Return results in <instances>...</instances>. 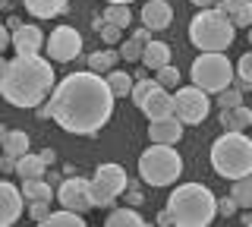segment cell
<instances>
[{
	"label": "cell",
	"mask_w": 252,
	"mask_h": 227,
	"mask_svg": "<svg viewBox=\"0 0 252 227\" xmlns=\"http://www.w3.org/2000/svg\"><path fill=\"white\" fill-rule=\"evenodd\" d=\"M51 120L63 132L73 136H94L114 114V95L107 79L94 69L69 73L54 85L51 92Z\"/></svg>",
	"instance_id": "1"
},
{
	"label": "cell",
	"mask_w": 252,
	"mask_h": 227,
	"mask_svg": "<svg viewBox=\"0 0 252 227\" xmlns=\"http://www.w3.org/2000/svg\"><path fill=\"white\" fill-rule=\"evenodd\" d=\"M54 82V66L41 54H16L6 60L3 73H0V95L6 104L22 107V111H35L41 101L51 95Z\"/></svg>",
	"instance_id": "2"
},
{
	"label": "cell",
	"mask_w": 252,
	"mask_h": 227,
	"mask_svg": "<svg viewBox=\"0 0 252 227\" xmlns=\"http://www.w3.org/2000/svg\"><path fill=\"white\" fill-rule=\"evenodd\" d=\"M167 215L177 227H208L218 218V199L202 183H183L170 193Z\"/></svg>",
	"instance_id": "3"
},
{
	"label": "cell",
	"mask_w": 252,
	"mask_h": 227,
	"mask_svg": "<svg viewBox=\"0 0 252 227\" xmlns=\"http://www.w3.org/2000/svg\"><path fill=\"white\" fill-rule=\"evenodd\" d=\"M211 167L224 180H240L252 174V139L230 130L218 136L211 145Z\"/></svg>",
	"instance_id": "4"
},
{
	"label": "cell",
	"mask_w": 252,
	"mask_h": 227,
	"mask_svg": "<svg viewBox=\"0 0 252 227\" xmlns=\"http://www.w3.org/2000/svg\"><path fill=\"white\" fill-rule=\"evenodd\" d=\"M236 38V26L230 22L224 10L202 6L189 22V41L199 51H227Z\"/></svg>",
	"instance_id": "5"
},
{
	"label": "cell",
	"mask_w": 252,
	"mask_h": 227,
	"mask_svg": "<svg viewBox=\"0 0 252 227\" xmlns=\"http://www.w3.org/2000/svg\"><path fill=\"white\" fill-rule=\"evenodd\" d=\"M180 174H183V158L177 155L173 145L152 142L145 152L139 155V177L145 180L148 186H155V190L177 183Z\"/></svg>",
	"instance_id": "6"
},
{
	"label": "cell",
	"mask_w": 252,
	"mask_h": 227,
	"mask_svg": "<svg viewBox=\"0 0 252 227\" xmlns=\"http://www.w3.org/2000/svg\"><path fill=\"white\" fill-rule=\"evenodd\" d=\"M189 79L205 95H218L220 89H227L233 82V64L220 51H202L189 66Z\"/></svg>",
	"instance_id": "7"
},
{
	"label": "cell",
	"mask_w": 252,
	"mask_h": 227,
	"mask_svg": "<svg viewBox=\"0 0 252 227\" xmlns=\"http://www.w3.org/2000/svg\"><path fill=\"white\" fill-rule=\"evenodd\" d=\"M126 180H129V177H126V170L120 167V164H101V167L94 170V177L89 180L94 208L114 205V202L123 195V190H126Z\"/></svg>",
	"instance_id": "8"
},
{
	"label": "cell",
	"mask_w": 252,
	"mask_h": 227,
	"mask_svg": "<svg viewBox=\"0 0 252 227\" xmlns=\"http://www.w3.org/2000/svg\"><path fill=\"white\" fill-rule=\"evenodd\" d=\"M208 111H211V101L199 85L177 89V95H173V117H180L183 123H202L208 117Z\"/></svg>",
	"instance_id": "9"
},
{
	"label": "cell",
	"mask_w": 252,
	"mask_h": 227,
	"mask_svg": "<svg viewBox=\"0 0 252 227\" xmlns=\"http://www.w3.org/2000/svg\"><path fill=\"white\" fill-rule=\"evenodd\" d=\"M44 48L54 64H69V60H76L82 54V35L73 26H60L51 32V38H44Z\"/></svg>",
	"instance_id": "10"
},
{
	"label": "cell",
	"mask_w": 252,
	"mask_h": 227,
	"mask_svg": "<svg viewBox=\"0 0 252 227\" xmlns=\"http://www.w3.org/2000/svg\"><path fill=\"white\" fill-rule=\"evenodd\" d=\"M54 195L60 199V208L79 211V215H85V211L94 208L92 186H89V180H82V177H66V180L57 186V193H54Z\"/></svg>",
	"instance_id": "11"
},
{
	"label": "cell",
	"mask_w": 252,
	"mask_h": 227,
	"mask_svg": "<svg viewBox=\"0 0 252 227\" xmlns=\"http://www.w3.org/2000/svg\"><path fill=\"white\" fill-rule=\"evenodd\" d=\"M22 215V190L10 180H0V227H10Z\"/></svg>",
	"instance_id": "12"
},
{
	"label": "cell",
	"mask_w": 252,
	"mask_h": 227,
	"mask_svg": "<svg viewBox=\"0 0 252 227\" xmlns=\"http://www.w3.org/2000/svg\"><path fill=\"white\" fill-rule=\"evenodd\" d=\"M152 127H148V139L152 142H161V145H177L180 139H183V120L180 117H158V120H148Z\"/></svg>",
	"instance_id": "13"
},
{
	"label": "cell",
	"mask_w": 252,
	"mask_h": 227,
	"mask_svg": "<svg viewBox=\"0 0 252 227\" xmlns=\"http://www.w3.org/2000/svg\"><path fill=\"white\" fill-rule=\"evenodd\" d=\"M10 44L16 48V54H38V51L44 48V35H41V29H38V26L22 22L19 29H13Z\"/></svg>",
	"instance_id": "14"
},
{
	"label": "cell",
	"mask_w": 252,
	"mask_h": 227,
	"mask_svg": "<svg viewBox=\"0 0 252 227\" xmlns=\"http://www.w3.org/2000/svg\"><path fill=\"white\" fill-rule=\"evenodd\" d=\"M139 111L145 114L148 120L167 117V114H173V95H167V89H161V85H155V89L139 101Z\"/></svg>",
	"instance_id": "15"
},
{
	"label": "cell",
	"mask_w": 252,
	"mask_h": 227,
	"mask_svg": "<svg viewBox=\"0 0 252 227\" xmlns=\"http://www.w3.org/2000/svg\"><path fill=\"white\" fill-rule=\"evenodd\" d=\"M173 22V10L167 0H148L145 6H142V26L152 29V32H164Z\"/></svg>",
	"instance_id": "16"
},
{
	"label": "cell",
	"mask_w": 252,
	"mask_h": 227,
	"mask_svg": "<svg viewBox=\"0 0 252 227\" xmlns=\"http://www.w3.org/2000/svg\"><path fill=\"white\" fill-rule=\"evenodd\" d=\"M220 127L230 130V132H243L252 127V111L246 104H236V107H220Z\"/></svg>",
	"instance_id": "17"
},
{
	"label": "cell",
	"mask_w": 252,
	"mask_h": 227,
	"mask_svg": "<svg viewBox=\"0 0 252 227\" xmlns=\"http://www.w3.org/2000/svg\"><path fill=\"white\" fill-rule=\"evenodd\" d=\"M22 3H26V10L35 19H54V16H63L69 10L66 0H22Z\"/></svg>",
	"instance_id": "18"
},
{
	"label": "cell",
	"mask_w": 252,
	"mask_h": 227,
	"mask_svg": "<svg viewBox=\"0 0 252 227\" xmlns=\"http://www.w3.org/2000/svg\"><path fill=\"white\" fill-rule=\"evenodd\" d=\"M44 170H47V164L41 161V155L26 152V155L16 158V170H13V174L19 180H38V177H44Z\"/></svg>",
	"instance_id": "19"
},
{
	"label": "cell",
	"mask_w": 252,
	"mask_h": 227,
	"mask_svg": "<svg viewBox=\"0 0 252 227\" xmlns=\"http://www.w3.org/2000/svg\"><path fill=\"white\" fill-rule=\"evenodd\" d=\"M142 64H145V69H161L164 64H170V44L164 41L142 44Z\"/></svg>",
	"instance_id": "20"
},
{
	"label": "cell",
	"mask_w": 252,
	"mask_h": 227,
	"mask_svg": "<svg viewBox=\"0 0 252 227\" xmlns=\"http://www.w3.org/2000/svg\"><path fill=\"white\" fill-rule=\"evenodd\" d=\"M104 79H107V89H110V95L114 98H126L132 92V82H136V76H129V73H120V69H110V73H104Z\"/></svg>",
	"instance_id": "21"
},
{
	"label": "cell",
	"mask_w": 252,
	"mask_h": 227,
	"mask_svg": "<svg viewBox=\"0 0 252 227\" xmlns=\"http://www.w3.org/2000/svg\"><path fill=\"white\" fill-rule=\"evenodd\" d=\"M3 155H10V158H19V155H26L29 152V145H32V139L26 136L22 130H6V136H3Z\"/></svg>",
	"instance_id": "22"
},
{
	"label": "cell",
	"mask_w": 252,
	"mask_h": 227,
	"mask_svg": "<svg viewBox=\"0 0 252 227\" xmlns=\"http://www.w3.org/2000/svg\"><path fill=\"white\" fill-rule=\"evenodd\" d=\"M44 227H85V218L79 211L60 208V211H47V218L41 221Z\"/></svg>",
	"instance_id": "23"
},
{
	"label": "cell",
	"mask_w": 252,
	"mask_h": 227,
	"mask_svg": "<svg viewBox=\"0 0 252 227\" xmlns=\"http://www.w3.org/2000/svg\"><path fill=\"white\" fill-rule=\"evenodd\" d=\"M22 195H26L29 202H35V199L51 202V199H54V186L47 183L44 177H38V180H22Z\"/></svg>",
	"instance_id": "24"
},
{
	"label": "cell",
	"mask_w": 252,
	"mask_h": 227,
	"mask_svg": "<svg viewBox=\"0 0 252 227\" xmlns=\"http://www.w3.org/2000/svg\"><path fill=\"white\" fill-rule=\"evenodd\" d=\"M117 60H120V54L117 51H110V48H104V51H94V54H89V69H94V73H110V69L117 66Z\"/></svg>",
	"instance_id": "25"
},
{
	"label": "cell",
	"mask_w": 252,
	"mask_h": 227,
	"mask_svg": "<svg viewBox=\"0 0 252 227\" xmlns=\"http://www.w3.org/2000/svg\"><path fill=\"white\" fill-rule=\"evenodd\" d=\"M107 227H126V224H132V227H142L145 224V218L139 215V211H132V208H114L107 215Z\"/></svg>",
	"instance_id": "26"
},
{
	"label": "cell",
	"mask_w": 252,
	"mask_h": 227,
	"mask_svg": "<svg viewBox=\"0 0 252 227\" xmlns=\"http://www.w3.org/2000/svg\"><path fill=\"white\" fill-rule=\"evenodd\" d=\"M233 202H236V208H252V174L246 177H240V180H233Z\"/></svg>",
	"instance_id": "27"
},
{
	"label": "cell",
	"mask_w": 252,
	"mask_h": 227,
	"mask_svg": "<svg viewBox=\"0 0 252 227\" xmlns=\"http://www.w3.org/2000/svg\"><path fill=\"white\" fill-rule=\"evenodd\" d=\"M104 19L114 22V26H120V29H129V26H132V10H129V3H107Z\"/></svg>",
	"instance_id": "28"
},
{
	"label": "cell",
	"mask_w": 252,
	"mask_h": 227,
	"mask_svg": "<svg viewBox=\"0 0 252 227\" xmlns=\"http://www.w3.org/2000/svg\"><path fill=\"white\" fill-rule=\"evenodd\" d=\"M155 82L161 85V89H167V92L177 89V85H180V69L173 64H164L161 69H155Z\"/></svg>",
	"instance_id": "29"
},
{
	"label": "cell",
	"mask_w": 252,
	"mask_h": 227,
	"mask_svg": "<svg viewBox=\"0 0 252 227\" xmlns=\"http://www.w3.org/2000/svg\"><path fill=\"white\" fill-rule=\"evenodd\" d=\"M98 35H101V41H104V44H117L123 38V29L104 19V22H98Z\"/></svg>",
	"instance_id": "30"
},
{
	"label": "cell",
	"mask_w": 252,
	"mask_h": 227,
	"mask_svg": "<svg viewBox=\"0 0 252 227\" xmlns=\"http://www.w3.org/2000/svg\"><path fill=\"white\" fill-rule=\"evenodd\" d=\"M117 54H120L126 64H136V60H142V44L136 41V38H126V41L120 44V51H117Z\"/></svg>",
	"instance_id": "31"
},
{
	"label": "cell",
	"mask_w": 252,
	"mask_h": 227,
	"mask_svg": "<svg viewBox=\"0 0 252 227\" xmlns=\"http://www.w3.org/2000/svg\"><path fill=\"white\" fill-rule=\"evenodd\" d=\"M218 104H220V107H236V104H243V92L236 89V85H227V89L218 92Z\"/></svg>",
	"instance_id": "32"
},
{
	"label": "cell",
	"mask_w": 252,
	"mask_h": 227,
	"mask_svg": "<svg viewBox=\"0 0 252 227\" xmlns=\"http://www.w3.org/2000/svg\"><path fill=\"white\" fill-rule=\"evenodd\" d=\"M230 22H233L236 29H249L252 26V0H249V3H243L240 10L230 13Z\"/></svg>",
	"instance_id": "33"
},
{
	"label": "cell",
	"mask_w": 252,
	"mask_h": 227,
	"mask_svg": "<svg viewBox=\"0 0 252 227\" xmlns=\"http://www.w3.org/2000/svg\"><path fill=\"white\" fill-rule=\"evenodd\" d=\"M155 85H158L155 79H148V76H142V79H136V82H132V92H129V98H132V101H136V104H139V101L145 98L148 92L155 89Z\"/></svg>",
	"instance_id": "34"
},
{
	"label": "cell",
	"mask_w": 252,
	"mask_h": 227,
	"mask_svg": "<svg viewBox=\"0 0 252 227\" xmlns=\"http://www.w3.org/2000/svg\"><path fill=\"white\" fill-rule=\"evenodd\" d=\"M47 211H51V202H44V199L29 202V218H32V221H38V224H41L44 218H47Z\"/></svg>",
	"instance_id": "35"
},
{
	"label": "cell",
	"mask_w": 252,
	"mask_h": 227,
	"mask_svg": "<svg viewBox=\"0 0 252 227\" xmlns=\"http://www.w3.org/2000/svg\"><path fill=\"white\" fill-rule=\"evenodd\" d=\"M233 76H240V79H249V82H252V51H249V54H243V57H240V64H236Z\"/></svg>",
	"instance_id": "36"
},
{
	"label": "cell",
	"mask_w": 252,
	"mask_h": 227,
	"mask_svg": "<svg viewBox=\"0 0 252 227\" xmlns=\"http://www.w3.org/2000/svg\"><path fill=\"white\" fill-rule=\"evenodd\" d=\"M218 215H220V218H233V215H236L233 195H224V199H218Z\"/></svg>",
	"instance_id": "37"
},
{
	"label": "cell",
	"mask_w": 252,
	"mask_h": 227,
	"mask_svg": "<svg viewBox=\"0 0 252 227\" xmlns=\"http://www.w3.org/2000/svg\"><path fill=\"white\" fill-rule=\"evenodd\" d=\"M126 195H129V202L132 205H142V193H139V186L132 183V180H126V190H123Z\"/></svg>",
	"instance_id": "38"
},
{
	"label": "cell",
	"mask_w": 252,
	"mask_h": 227,
	"mask_svg": "<svg viewBox=\"0 0 252 227\" xmlns=\"http://www.w3.org/2000/svg\"><path fill=\"white\" fill-rule=\"evenodd\" d=\"M243 3H249V0H218V10H224L227 16H230L233 10H240Z\"/></svg>",
	"instance_id": "39"
},
{
	"label": "cell",
	"mask_w": 252,
	"mask_h": 227,
	"mask_svg": "<svg viewBox=\"0 0 252 227\" xmlns=\"http://www.w3.org/2000/svg\"><path fill=\"white\" fill-rule=\"evenodd\" d=\"M16 170V158H10V155H0V174H13Z\"/></svg>",
	"instance_id": "40"
},
{
	"label": "cell",
	"mask_w": 252,
	"mask_h": 227,
	"mask_svg": "<svg viewBox=\"0 0 252 227\" xmlns=\"http://www.w3.org/2000/svg\"><path fill=\"white\" fill-rule=\"evenodd\" d=\"M132 38H136L139 44H148V41H152V29H136V32H132Z\"/></svg>",
	"instance_id": "41"
},
{
	"label": "cell",
	"mask_w": 252,
	"mask_h": 227,
	"mask_svg": "<svg viewBox=\"0 0 252 227\" xmlns=\"http://www.w3.org/2000/svg\"><path fill=\"white\" fill-rule=\"evenodd\" d=\"M6 48H10V29H6L3 22H0V54H3Z\"/></svg>",
	"instance_id": "42"
},
{
	"label": "cell",
	"mask_w": 252,
	"mask_h": 227,
	"mask_svg": "<svg viewBox=\"0 0 252 227\" xmlns=\"http://www.w3.org/2000/svg\"><path fill=\"white\" fill-rule=\"evenodd\" d=\"M41 161L44 164H54V161H57V152H54V148H44V152H41Z\"/></svg>",
	"instance_id": "43"
},
{
	"label": "cell",
	"mask_w": 252,
	"mask_h": 227,
	"mask_svg": "<svg viewBox=\"0 0 252 227\" xmlns=\"http://www.w3.org/2000/svg\"><path fill=\"white\" fill-rule=\"evenodd\" d=\"M38 117H41V120H51V104L41 101V104H38Z\"/></svg>",
	"instance_id": "44"
},
{
	"label": "cell",
	"mask_w": 252,
	"mask_h": 227,
	"mask_svg": "<svg viewBox=\"0 0 252 227\" xmlns=\"http://www.w3.org/2000/svg\"><path fill=\"white\" fill-rule=\"evenodd\" d=\"M19 26H22L19 16H10V19H6V29H10V32H13V29H19Z\"/></svg>",
	"instance_id": "45"
},
{
	"label": "cell",
	"mask_w": 252,
	"mask_h": 227,
	"mask_svg": "<svg viewBox=\"0 0 252 227\" xmlns=\"http://www.w3.org/2000/svg\"><path fill=\"white\" fill-rule=\"evenodd\" d=\"M158 224H161V227H167V224H170V215H167V208H164L161 215H158Z\"/></svg>",
	"instance_id": "46"
},
{
	"label": "cell",
	"mask_w": 252,
	"mask_h": 227,
	"mask_svg": "<svg viewBox=\"0 0 252 227\" xmlns=\"http://www.w3.org/2000/svg\"><path fill=\"white\" fill-rule=\"evenodd\" d=\"M192 3L202 10V6H218V0H192Z\"/></svg>",
	"instance_id": "47"
},
{
	"label": "cell",
	"mask_w": 252,
	"mask_h": 227,
	"mask_svg": "<svg viewBox=\"0 0 252 227\" xmlns=\"http://www.w3.org/2000/svg\"><path fill=\"white\" fill-rule=\"evenodd\" d=\"M107 3H136V0H107Z\"/></svg>",
	"instance_id": "48"
},
{
	"label": "cell",
	"mask_w": 252,
	"mask_h": 227,
	"mask_svg": "<svg viewBox=\"0 0 252 227\" xmlns=\"http://www.w3.org/2000/svg\"><path fill=\"white\" fill-rule=\"evenodd\" d=\"M3 136H6V127H3V123H0V142H3Z\"/></svg>",
	"instance_id": "49"
},
{
	"label": "cell",
	"mask_w": 252,
	"mask_h": 227,
	"mask_svg": "<svg viewBox=\"0 0 252 227\" xmlns=\"http://www.w3.org/2000/svg\"><path fill=\"white\" fill-rule=\"evenodd\" d=\"M243 224H249V227H252V215H246V218H243Z\"/></svg>",
	"instance_id": "50"
},
{
	"label": "cell",
	"mask_w": 252,
	"mask_h": 227,
	"mask_svg": "<svg viewBox=\"0 0 252 227\" xmlns=\"http://www.w3.org/2000/svg\"><path fill=\"white\" fill-rule=\"evenodd\" d=\"M6 6H10V0H0V10H6Z\"/></svg>",
	"instance_id": "51"
},
{
	"label": "cell",
	"mask_w": 252,
	"mask_h": 227,
	"mask_svg": "<svg viewBox=\"0 0 252 227\" xmlns=\"http://www.w3.org/2000/svg\"><path fill=\"white\" fill-rule=\"evenodd\" d=\"M249 44H252V26H249Z\"/></svg>",
	"instance_id": "52"
}]
</instances>
